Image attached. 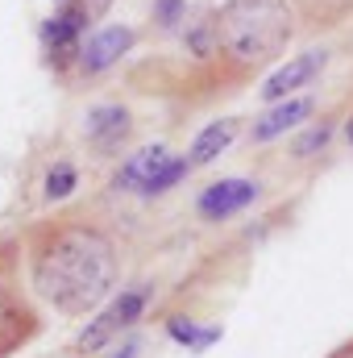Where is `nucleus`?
Instances as JSON below:
<instances>
[{
  "instance_id": "nucleus-4",
  "label": "nucleus",
  "mask_w": 353,
  "mask_h": 358,
  "mask_svg": "<svg viewBox=\"0 0 353 358\" xmlns=\"http://www.w3.org/2000/svg\"><path fill=\"white\" fill-rule=\"evenodd\" d=\"M146 304H150V287H129V292H121L117 300H108V308L104 313H96L91 317V325L75 338V355L80 358H91V355H104L142 313H146Z\"/></svg>"
},
{
  "instance_id": "nucleus-5",
  "label": "nucleus",
  "mask_w": 353,
  "mask_h": 358,
  "mask_svg": "<svg viewBox=\"0 0 353 358\" xmlns=\"http://www.w3.org/2000/svg\"><path fill=\"white\" fill-rule=\"evenodd\" d=\"M42 334V313L38 304L8 279H0V358L21 355L33 338Z\"/></svg>"
},
{
  "instance_id": "nucleus-11",
  "label": "nucleus",
  "mask_w": 353,
  "mask_h": 358,
  "mask_svg": "<svg viewBox=\"0 0 353 358\" xmlns=\"http://www.w3.org/2000/svg\"><path fill=\"white\" fill-rule=\"evenodd\" d=\"M237 134H241V121H237V117H220V121L204 125V129L195 134V142H191L187 163H191V167H208V163H216V159L233 146Z\"/></svg>"
},
{
  "instance_id": "nucleus-2",
  "label": "nucleus",
  "mask_w": 353,
  "mask_h": 358,
  "mask_svg": "<svg viewBox=\"0 0 353 358\" xmlns=\"http://www.w3.org/2000/svg\"><path fill=\"white\" fill-rule=\"evenodd\" d=\"M212 17H216V46L208 67L233 88L262 76L299 29L291 0H225Z\"/></svg>"
},
{
  "instance_id": "nucleus-17",
  "label": "nucleus",
  "mask_w": 353,
  "mask_h": 358,
  "mask_svg": "<svg viewBox=\"0 0 353 358\" xmlns=\"http://www.w3.org/2000/svg\"><path fill=\"white\" fill-rule=\"evenodd\" d=\"M329 138H333V125H316L312 134H303V138L295 142V155H299V159H303V155H316Z\"/></svg>"
},
{
  "instance_id": "nucleus-7",
  "label": "nucleus",
  "mask_w": 353,
  "mask_h": 358,
  "mask_svg": "<svg viewBox=\"0 0 353 358\" xmlns=\"http://www.w3.org/2000/svg\"><path fill=\"white\" fill-rule=\"evenodd\" d=\"M329 63V50H308V55H295L291 63H283L270 80L262 84V100L266 104H274V100H287V96H295L299 88H308L316 76H320V67Z\"/></svg>"
},
{
  "instance_id": "nucleus-18",
  "label": "nucleus",
  "mask_w": 353,
  "mask_h": 358,
  "mask_svg": "<svg viewBox=\"0 0 353 358\" xmlns=\"http://www.w3.org/2000/svg\"><path fill=\"white\" fill-rule=\"evenodd\" d=\"M154 21H158V29H175L179 21H183V0H158Z\"/></svg>"
},
{
  "instance_id": "nucleus-16",
  "label": "nucleus",
  "mask_w": 353,
  "mask_h": 358,
  "mask_svg": "<svg viewBox=\"0 0 353 358\" xmlns=\"http://www.w3.org/2000/svg\"><path fill=\"white\" fill-rule=\"evenodd\" d=\"M187 167H191L187 159H167V163H163V167H158V171L150 176V183L142 187V196H158V192H167V187H175L179 179L187 176Z\"/></svg>"
},
{
  "instance_id": "nucleus-8",
  "label": "nucleus",
  "mask_w": 353,
  "mask_h": 358,
  "mask_svg": "<svg viewBox=\"0 0 353 358\" xmlns=\"http://www.w3.org/2000/svg\"><path fill=\"white\" fill-rule=\"evenodd\" d=\"M129 134H133V117L125 104H96L84 121V138L96 150H117L129 142Z\"/></svg>"
},
{
  "instance_id": "nucleus-12",
  "label": "nucleus",
  "mask_w": 353,
  "mask_h": 358,
  "mask_svg": "<svg viewBox=\"0 0 353 358\" xmlns=\"http://www.w3.org/2000/svg\"><path fill=\"white\" fill-rule=\"evenodd\" d=\"M291 4H295L299 29H308V34H329V29L353 21V0H291Z\"/></svg>"
},
{
  "instance_id": "nucleus-10",
  "label": "nucleus",
  "mask_w": 353,
  "mask_h": 358,
  "mask_svg": "<svg viewBox=\"0 0 353 358\" xmlns=\"http://www.w3.org/2000/svg\"><path fill=\"white\" fill-rule=\"evenodd\" d=\"M308 117H312V96H287V100H274V108H266L250 134H254V142H274L278 134L303 125Z\"/></svg>"
},
{
  "instance_id": "nucleus-20",
  "label": "nucleus",
  "mask_w": 353,
  "mask_h": 358,
  "mask_svg": "<svg viewBox=\"0 0 353 358\" xmlns=\"http://www.w3.org/2000/svg\"><path fill=\"white\" fill-rule=\"evenodd\" d=\"M324 358H353V334L345 338V342H341V346H333V350H329Z\"/></svg>"
},
{
  "instance_id": "nucleus-6",
  "label": "nucleus",
  "mask_w": 353,
  "mask_h": 358,
  "mask_svg": "<svg viewBox=\"0 0 353 358\" xmlns=\"http://www.w3.org/2000/svg\"><path fill=\"white\" fill-rule=\"evenodd\" d=\"M133 42H137V34L129 29V25H100V29H91L88 38H84V50H80V63H75V71L84 76V80H96V76H104L108 67H117L129 50H133Z\"/></svg>"
},
{
  "instance_id": "nucleus-9",
  "label": "nucleus",
  "mask_w": 353,
  "mask_h": 358,
  "mask_svg": "<svg viewBox=\"0 0 353 358\" xmlns=\"http://www.w3.org/2000/svg\"><path fill=\"white\" fill-rule=\"evenodd\" d=\"M254 196H258V187H254L250 179H216L212 187L200 192V213H204L208 221H225V217L250 208Z\"/></svg>"
},
{
  "instance_id": "nucleus-3",
  "label": "nucleus",
  "mask_w": 353,
  "mask_h": 358,
  "mask_svg": "<svg viewBox=\"0 0 353 358\" xmlns=\"http://www.w3.org/2000/svg\"><path fill=\"white\" fill-rule=\"evenodd\" d=\"M91 25L96 21L71 0H59L54 13L42 21L38 42H42V59L54 76H75V63H80V50H84V38Z\"/></svg>"
},
{
  "instance_id": "nucleus-13",
  "label": "nucleus",
  "mask_w": 353,
  "mask_h": 358,
  "mask_svg": "<svg viewBox=\"0 0 353 358\" xmlns=\"http://www.w3.org/2000/svg\"><path fill=\"white\" fill-rule=\"evenodd\" d=\"M167 159H171V155H167V146H146V150H142V155H133V159H129V167L121 171V187H137V192H142V187L150 183V176H154Z\"/></svg>"
},
{
  "instance_id": "nucleus-15",
  "label": "nucleus",
  "mask_w": 353,
  "mask_h": 358,
  "mask_svg": "<svg viewBox=\"0 0 353 358\" xmlns=\"http://www.w3.org/2000/svg\"><path fill=\"white\" fill-rule=\"evenodd\" d=\"M80 187V171H75V163H54L50 171H46V200L54 204V200H63V196H71Z\"/></svg>"
},
{
  "instance_id": "nucleus-14",
  "label": "nucleus",
  "mask_w": 353,
  "mask_h": 358,
  "mask_svg": "<svg viewBox=\"0 0 353 358\" xmlns=\"http://www.w3.org/2000/svg\"><path fill=\"white\" fill-rule=\"evenodd\" d=\"M167 334L175 338L179 346H187V350H208V346L220 338V329H200V325L187 321V317H171V321H167Z\"/></svg>"
},
{
  "instance_id": "nucleus-1",
  "label": "nucleus",
  "mask_w": 353,
  "mask_h": 358,
  "mask_svg": "<svg viewBox=\"0 0 353 358\" xmlns=\"http://www.w3.org/2000/svg\"><path fill=\"white\" fill-rule=\"evenodd\" d=\"M25 271L33 296L59 317H91L121 283V242L108 225L54 213L25 229Z\"/></svg>"
},
{
  "instance_id": "nucleus-19",
  "label": "nucleus",
  "mask_w": 353,
  "mask_h": 358,
  "mask_svg": "<svg viewBox=\"0 0 353 358\" xmlns=\"http://www.w3.org/2000/svg\"><path fill=\"white\" fill-rule=\"evenodd\" d=\"M71 4H80L91 21H104V17L112 13V4H117V0H71Z\"/></svg>"
}]
</instances>
